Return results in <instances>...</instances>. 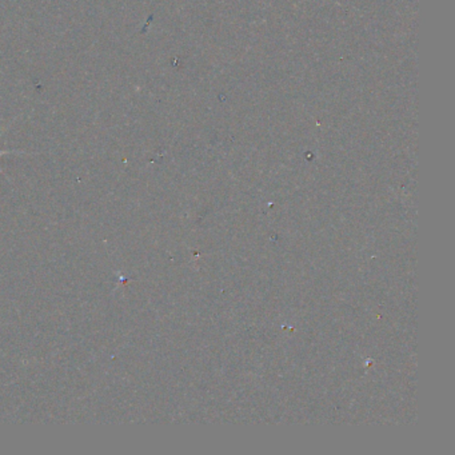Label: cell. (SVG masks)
I'll list each match as a JSON object with an SVG mask.
<instances>
[{
  "mask_svg": "<svg viewBox=\"0 0 455 455\" xmlns=\"http://www.w3.org/2000/svg\"><path fill=\"white\" fill-rule=\"evenodd\" d=\"M0 136H1V134H0ZM7 153H16V151H0V155H7ZM0 174H4L1 168H0Z\"/></svg>",
  "mask_w": 455,
  "mask_h": 455,
  "instance_id": "6da1fadb",
  "label": "cell"
}]
</instances>
